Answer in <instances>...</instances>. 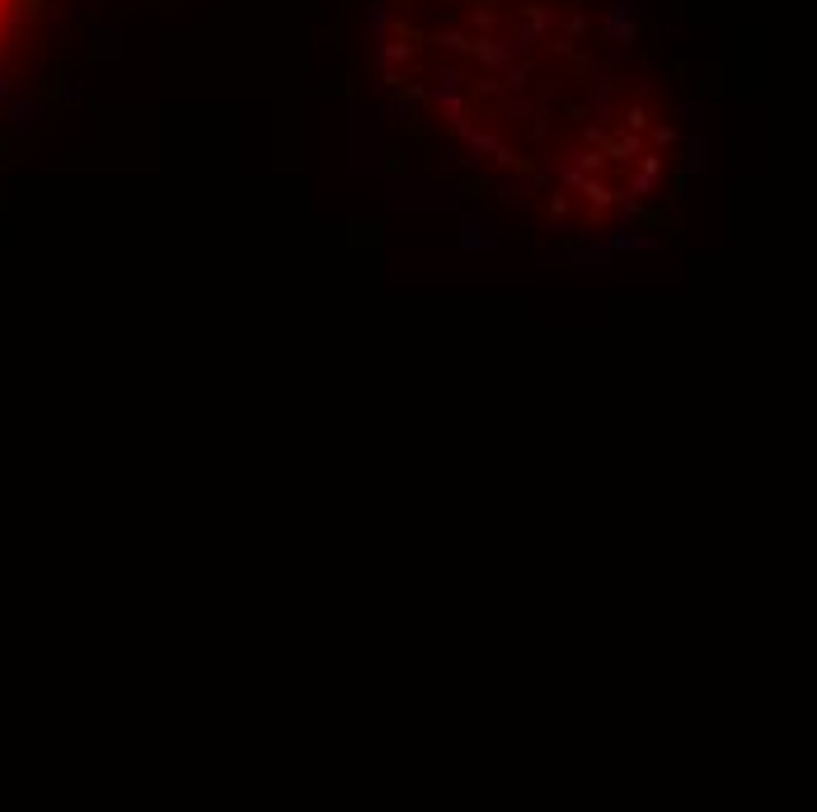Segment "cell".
I'll use <instances>...</instances> for the list:
<instances>
[{
    "mask_svg": "<svg viewBox=\"0 0 817 812\" xmlns=\"http://www.w3.org/2000/svg\"><path fill=\"white\" fill-rule=\"evenodd\" d=\"M19 10H24V0H0V57H5V47H10V38H15Z\"/></svg>",
    "mask_w": 817,
    "mask_h": 812,
    "instance_id": "cell-1",
    "label": "cell"
}]
</instances>
